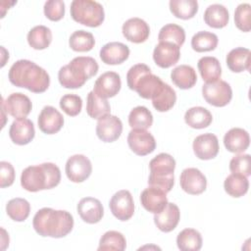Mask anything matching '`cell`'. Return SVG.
Here are the masks:
<instances>
[{
	"label": "cell",
	"mask_w": 251,
	"mask_h": 251,
	"mask_svg": "<svg viewBox=\"0 0 251 251\" xmlns=\"http://www.w3.org/2000/svg\"><path fill=\"white\" fill-rule=\"evenodd\" d=\"M9 80L17 87H24L34 93H42L50 84L48 73L29 60H19L9 70Z\"/></svg>",
	"instance_id": "6da1fadb"
},
{
	"label": "cell",
	"mask_w": 251,
	"mask_h": 251,
	"mask_svg": "<svg viewBox=\"0 0 251 251\" xmlns=\"http://www.w3.org/2000/svg\"><path fill=\"white\" fill-rule=\"evenodd\" d=\"M34 230L41 236L61 238L68 235L74 227V218L65 210L42 208L32 220Z\"/></svg>",
	"instance_id": "7a4b0ae2"
},
{
	"label": "cell",
	"mask_w": 251,
	"mask_h": 251,
	"mask_svg": "<svg viewBox=\"0 0 251 251\" xmlns=\"http://www.w3.org/2000/svg\"><path fill=\"white\" fill-rule=\"evenodd\" d=\"M98 69L99 66L92 57L78 56L59 70L58 79L65 88H79L97 74Z\"/></svg>",
	"instance_id": "3957f363"
},
{
	"label": "cell",
	"mask_w": 251,
	"mask_h": 251,
	"mask_svg": "<svg viewBox=\"0 0 251 251\" xmlns=\"http://www.w3.org/2000/svg\"><path fill=\"white\" fill-rule=\"evenodd\" d=\"M60 169L53 163L29 166L22 172L21 176V185L29 192L54 188L60 183Z\"/></svg>",
	"instance_id": "277c9868"
},
{
	"label": "cell",
	"mask_w": 251,
	"mask_h": 251,
	"mask_svg": "<svg viewBox=\"0 0 251 251\" xmlns=\"http://www.w3.org/2000/svg\"><path fill=\"white\" fill-rule=\"evenodd\" d=\"M126 82L129 89L134 90L144 99L154 98L164 86V81L151 73L145 64L132 66L126 74Z\"/></svg>",
	"instance_id": "5b68a950"
},
{
	"label": "cell",
	"mask_w": 251,
	"mask_h": 251,
	"mask_svg": "<svg viewBox=\"0 0 251 251\" xmlns=\"http://www.w3.org/2000/svg\"><path fill=\"white\" fill-rule=\"evenodd\" d=\"M149 169V186L160 188L166 193L170 192L175 183L176 160L168 153H160L150 161Z\"/></svg>",
	"instance_id": "8992f818"
},
{
	"label": "cell",
	"mask_w": 251,
	"mask_h": 251,
	"mask_svg": "<svg viewBox=\"0 0 251 251\" xmlns=\"http://www.w3.org/2000/svg\"><path fill=\"white\" fill-rule=\"evenodd\" d=\"M70 12L75 22L90 27L99 26L105 19L103 6L92 0H74Z\"/></svg>",
	"instance_id": "52a82bcc"
},
{
	"label": "cell",
	"mask_w": 251,
	"mask_h": 251,
	"mask_svg": "<svg viewBox=\"0 0 251 251\" xmlns=\"http://www.w3.org/2000/svg\"><path fill=\"white\" fill-rule=\"evenodd\" d=\"M202 95L207 103L215 107H224L227 105L232 98L230 85L222 79L212 82H206L202 86Z\"/></svg>",
	"instance_id": "ba28073f"
},
{
	"label": "cell",
	"mask_w": 251,
	"mask_h": 251,
	"mask_svg": "<svg viewBox=\"0 0 251 251\" xmlns=\"http://www.w3.org/2000/svg\"><path fill=\"white\" fill-rule=\"evenodd\" d=\"M112 214L120 221L126 222L134 214V202L131 193L123 189L116 192L109 203Z\"/></svg>",
	"instance_id": "9c48e42d"
},
{
	"label": "cell",
	"mask_w": 251,
	"mask_h": 251,
	"mask_svg": "<svg viewBox=\"0 0 251 251\" xmlns=\"http://www.w3.org/2000/svg\"><path fill=\"white\" fill-rule=\"evenodd\" d=\"M65 171L71 181L82 182L90 176L92 173V165L86 156L75 154L68 159Z\"/></svg>",
	"instance_id": "30bf717a"
},
{
	"label": "cell",
	"mask_w": 251,
	"mask_h": 251,
	"mask_svg": "<svg viewBox=\"0 0 251 251\" xmlns=\"http://www.w3.org/2000/svg\"><path fill=\"white\" fill-rule=\"evenodd\" d=\"M127 144L131 151L138 156L152 153L156 148L154 136L146 129L132 128L127 135Z\"/></svg>",
	"instance_id": "8fae6325"
},
{
	"label": "cell",
	"mask_w": 251,
	"mask_h": 251,
	"mask_svg": "<svg viewBox=\"0 0 251 251\" xmlns=\"http://www.w3.org/2000/svg\"><path fill=\"white\" fill-rule=\"evenodd\" d=\"M1 105L7 114L16 119L25 118L32 109L30 99L21 92L12 93L5 100L2 98Z\"/></svg>",
	"instance_id": "7c38bea8"
},
{
	"label": "cell",
	"mask_w": 251,
	"mask_h": 251,
	"mask_svg": "<svg viewBox=\"0 0 251 251\" xmlns=\"http://www.w3.org/2000/svg\"><path fill=\"white\" fill-rule=\"evenodd\" d=\"M122 121L111 114L98 119L96 125V134L98 138L104 142H114L122 134Z\"/></svg>",
	"instance_id": "4fadbf2b"
},
{
	"label": "cell",
	"mask_w": 251,
	"mask_h": 251,
	"mask_svg": "<svg viewBox=\"0 0 251 251\" xmlns=\"http://www.w3.org/2000/svg\"><path fill=\"white\" fill-rule=\"evenodd\" d=\"M180 187L191 195L203 193L207 187L206 176L196 168L184 169L179 177Z\"/></svg>",
	"instance_id": "5bb4252c"
},
{
	"label": "cell",
	"mask_w": 251,
	"mask_h": 251,
	"mask_svg": "<svg viewBox=\"0 0 251 251\" xmlns=\"http://www.w3.org/2000/svg\"><path fill=\"white\" fill-rule=\"evenodd\" d=\"M121 86L120 75L115 72H106L95 80L93 91L99 97L107 99L116 96L121 90Z\"/></svg>",
	"instance_id": "9a60e30c"
},
{
	"label": "cell",
	"mask_w": 251,
	"mask_h": 251,
	"mask_svg": "<svg viewBox=\"0 0 251 251\" xmlns=\"http://www.w3.org/2000/svg\"><path fill=\"white\" fill-rule=\"evenodd\" d=\"M180 58V47L171 42H159L153 51V60L157 66L167 69L176 64Z\"/></svg>",
	"instance_id": "2e32d148"
},
{
	"label": "cell",
	"mask_w": 251,
	"mask_h": 251,
	"mask_svg": "<svg viewBox=\"0 0 251 251\" xmlns=\"http://www.w3.org/2000/svg\"><path fill=\"white\" fill-rule=\"evenodd\" d=\"M193 151L197 158L201 160L214 159L219 153V140L213 133L200 134L193 140Z\"/></svg>",
	"instance_id": "e0dca14e"
},
{
	"label": "cell",
	"mask_w": 251,
	"mask_h": 251,
	"mask_svg": "<svg viewBox=\"0 0 251 251\" xmlns=\"http://www.w3.org/2000/svg\"><path fill=\"white\" fill-rule=\"evenodd\" d=\"M39 129L46 134L57 133L64 126V117L53 106H45L37 120Z\"/></svg>",
	"instance_id": "ac0fdd59"
},
{
	"label": "cell",
	"mask_w": 251,
	"mask_h": 251,
	"mask_svg": "<svg viewBox=\"0 0 251 251\" xmlns=\"http://www.w3.org/2000/svg\"><path fill=\"white\" fill-rule=\"evenodd\" d=\"M122 31L126 39L133 43H142L150 34L148 24L140 18H130L123 25Z\"/></svg>",
	"instance_id": "d6986e66"
},
{
	"label": "cell",
	"mask_w": 251,
	"mask_h": 251,
	"mask_svg": "<svg viewBox=\"0 0 251 251\" xmlns=\"http://www.w3.org/2000/svg\"><path fill=\"white\" fill-rule=\"evenodd\" d=\"M34 125L26 118L15 120L9 129L11 140L18 145H25L29 143L34 138Z\"/></svg>",
	"instance_id": "ffe728a7"
},
{
	"label": "cell",
	"mask_w": 251,
	"mask_h": 251,
	"mask_svg": "<svg viewBox=\"0 0 251 251\" xmlns=\"http://www.w3.org/2000/svg\"><path fill=\"white\" fill-rule=\"evenodd\" d=\"M77 213L81 220L87 224H96L100 222L104 215V208L101 202L93 197L82 198L77 206Z\"/></svg>",
	"instance_id": "44dd1931"
},
{
	"label": "cell",
	"mask_w": 251,
	"mask_h": 251,
	"mask_svg": "<svg viewBox=\"0 0 251 251\" xmlns=\"http://www.w3.org/2000/svg\"><path fill=\"white\" fill-rule=\"evenodd\" d=\"M167 193L160 188L149 186L140 194V202L143 208L153 214L161 212L168 204Z\"/></svg>",
	"instance_id": "7402d4cb"
},
{
	"label": "cell",
	"mask_w": 251,
	"mask_h": 251,
	"mask_svg": "<svg viewBox=\"0 0 251 251\" xmlns=\"http://www.w3.org/2000/svg\"><path fill=\"white\" fill-rule=\"evenodd\" d=\"M180 219V212L175 203H169L159 213L154 215V223L156 226L163 232L174 230Z\"/></svg>",
	"instance_id": "603a6c76"
},
{
	"label": "cell",
	"mask_w": 251,
	"mask_h": 251,
	"mask_svg": "<svg viewBox=\"0 0 251 251\" xmlns=\"http://www.w3.org/2000/svg\"><path fill=\"white\" fill-rule=\"evenodd\" d=\"M100 59L107 65H119L127 60L129 48L122 42H109L100 50Z\"/></svg>",
	"instance_id": "cb8c5ba5"
},
{
	"label": "cell",
	"mask_w": 251,
	"mask_h": 251,
	"mask_svg": "<svg viewBox=\"0 0 251 251\" xmlns=\"http://www.w3.org/2000/svg\"><path fill=\"white\" fill-rule=\"evenodd\" d=\"M224 144L231 153L244 152L250 144L249 133L240 127L230 128L224 136Z\"/></svg>",
	"instance_id": "d4e9b609"
},
{
	"label": "cell",
	"mask_w": 251,
	"mask_h": 251,
	"mask_svg": "<svg viewBox=\"0 0 251 251\" xmlns=\"http://www.w3.org/2000/svg\"><path fill=\"white\" fill-rule=\"evenodd\" d=\"M251 52L248 48L237 47L228 52L226 58L227 68L233 73H241L250 70Z\"/></svg>",
	"instance_id": "484cf974"
},
{
	"label": "cell",
	"mask_w": 251,
	"mask_h": 251,
	"mask_svg": "<svg viewBox=\"0 0 251 251\" xmlns=\"http://www.w3.org/2000/svg\"><path fill=\"white\" fill-rule=\"evenodd\" d=\"M171 79L178 88L189 89L195 85L197 75L191 66L179 65L172 71Z\"/></svg>",
	"instance_id": "4316f807"
},
{
	"label": "cell",
	"mask_w": 251,
	"mask_h": 251,
	"mask_svg": "<svg viewBox=\"0 0 251 251\" xmlns=\"http://www.w3.org/2000/svg\"><path fill=\"white\" fill-rule=\"evenodd\" d=\"M229 14L227 9L221 4H212L204 12L205 23L213 28H222L228 24Z\"/></svg>",
	"instance_id": "83f0119b"
},
{
	"label": "cell",
	"mask_w": 251,
	"mask_h": 251,
	"mask_svg": "<svg viewBox=\"0 0 251 251\" xmlns=\"http://www.w3.org/2000/svg\"><path fill=\"white\" fill-rule=\"evenodd\" d=\"M184 121L192 128L201 129L209 126L213 121V116L204 107H192L184 114Z\"/></svg>",
	"instance_id": "f1b7e54d"
},
{
	"label": "cell",
	"mask_w": 251,
	"mask_h": 251,
	"mask_svg": "<svg viewBox=\"0 0 251 251\" xmlns=\"http://www.w3.org/2000/svg\"><path fill=\"white\" fill-rule=\"evenodd\" d=\"M197 67L203 80L206 82L216 81L222 75L221 64L216 57L205 56L200 58Z\"/></svg>",
	"instance_id": "f546056e"
},
{
	"label": "cell",
	"mask_w": 251,
	"mask_h": 251,
	"mask_svg": "<svg viewBox=\"0 0 251 251\" xmlns=\"http://www.w3.org/2000/svg\"><path fill=\"white\" fill-rule=\"evenodd\" d=\"M176 244L181 251H198L202 247V236L194 228H184L177 234Z\"/></svg>",
	"instance_id": "4dcf8cb0"
},
{
	"label": "cell",
	"mask_w": 251,
	"mask_h": 251,
	"mask_svg": "<svg viewBox=\"0 0 251 251\" xmlns=\"http://www.w3.org/2000/svg\"><path fill=\"white\" fill-rule=\"evenodd\" d=\"M52 41V31L45 25H36L27 33V42L35 50L46 49Z\"/></svg>",
	"instance_id": "1f68e13d"
},
{
	"label": "cell",
	"mask_w": 251,
	"mask_h": 251,
	"mask_svg": "<svg viewBox=\"0 0 251 251\" xmlns=\"http://www.w3.org/2000/svg\"><path fill=\"white\" fill-rule=\"evenodd\" d=\"M111 112V107L107 99L99 97L93 90L87 94L86 113L92 119H100Z\"/></svg>",
	"instance_id": "d6a6232c"
},
{
	"label": "cell",
	"mask_w": 251,
	"mask_h": 251,
	"mask_svg": "<svg viewBox=\"0 0 251 251\" xmlns=\"http://www.w3.org/2000/svg\"><path fill=\"white\" fill-rule=\"evenodd\" d=\"M224 188L228 195L238 198L247 193L249 181L244 176L231 174L225 179Z\"/></svg>",
	"instance_id": "836d02e7"
},
{
	"label": "cell",
	"mask_w": 251,
	"mask_h": 251,
	"mask_svg": "<svg viewBox=\"0 0 251 251\" xmlns=\"http://www.w3.org/2000/svg\"><path fill=\"white\" fill-rule=\"evenodd\" d=\"M169 5L172 14L181 20L193 18L198 11V2L196 0H171Z\"/></svg>",
	"instance_id": "e575fe53"
},
{
	"label": "cell",
	"mask_w": 251,
	"mask_h": 251,
	"mask_svg": "<svg viewBox=\"0 0 251 251\" xmlns=\"http://www.w3.org/2000/svg\"><path fill=\"white\" fill-rule=\"evenodd\" d=\"M69 45L75 52H87L94 47L95 39L91 32L79 29L71 34Z\"/></svg>",
	"instance_id": "d590c367"
},
{
	"label": "cell",
	"mask_w": 251,
	"mask_h": 251,
	"mask_svg": "<svg viewBox=\"0 0 251 251\" xmlns=\"http://www.w3.org/2000/svg\"><path fill=\"white\" fill-rule=\"evenodd\" d=\"M218 36L210 31L202 30L195 33L191 38V47L196 52H208L215 50L218 45Z\"/></svg>",
	"instance_id": "8d00e7d4"
},
{
	"label": "cell",
	"mask_w": 251,
	"mask_h": 251,
	"mask_svg": "<svg viewBox=\"0 0 251 251\" xmlns=\"http://www.w3.org/2000/svg\"><path fill=\"white\" fill-rule=\"evenodd\" d=\"M151 100L153 107L158 112H167L176 104V94L174 88H172L169 84L164 83V86L160 92Z\"/></svg>",
	"instance_id": "74e56055"
},
{
	"label": "cell",
	"mask_w": 251,
	"mask_h": 251,
	"mask_svg": "<svg viewBox=\"0 0 251 251\" xmlns=\"http://www.w3.org/2000/svg\"><path fill=\"white\" fill-rule=\"evenodd\" d=\"M158 40L159 42H171L180 47L185 40V31L176 24H168L160 29Z\"/></svg>",
	"instance_id": "f35d334b"
},
{
	"label": "cell",
	"mask_w": 251,
	"mask_h": 251,
	"mask_svg": "<svg viewBox=\"0 0 251 251\" xmlns=\"http://www.w3.org/2000/svg\"><path fill=\"white\" fill-rule=\"evenodd\" d=\"M7 215L15 222H24L30 212V204L24 198L11 199L6 205Z\"/></svg>",
	"instance_id": "ab89813d"
},
{
	"label": "cell",
	"mask_w": 251,
	"mask_h": 251,
	"mask_svg": "<svg viewBox=\"0 0 251 251\" xmlns=\"http://www.w3.org/2000/svg\"><path fill=\"white\" fill-rule=\"evenodd\" d=\"M153 124L152 113L144 106L133 108L128 115V125L131 128L147 129Z\"/></svg>",
	"instance_id": "60d3db41"
},
{
	"label": "cell",
	"mask_w": 251,
	"mask_h": 251,
	"mask_svg": "<svg viewBox=\"0 0 251 251\" xmlns=\"http://www.w3.org/2000/svg\"><path fill=\"white\" fill-rule=\"evenodd\" d=\"M126 247V240L123 233L117 230H109L105 232L99 241L98 250H116L124 251Z\"/></svg>",
	"instance_id": "b9f144b4"
},
{
	"label": "cell",
	"mask_w": 251,
	"mask_h": 251,
	"mask_svg": "<svg viewBox=\"0 0 251 251\" xmlns=\"http://www.w3.org/2000/svg\"><path fill=\"white\" fill-rule=\"evenodd\" d=\"M229 170L232 174L249 176L251 175V157L249 154H238L231 158Z\"/></svg>",
	"instance_id": "7bdbcfd3"
},
{
	"label": "cell",
	"mask_w": 251,
	"mask_h": 251,
	"mask_svg": "<svg viewBox=\"0 0 251 251\" xmlns=\"http://www.w3.org/2000/svg\"><path fill=\"white\" fill-rule=\"evenodd\" d=\"M60 108L68 116H77L82 108V100L76 94H65L60 99Z\"/></svg>",
	"instance_id": "ee69618b"
},
{
	"label": "cell",
	"mask_w": 251,
	"mask_h": 251,
	"mask_svg": "<svg viewBox=\"0 0 251 251\" xmlns=\"http://www.w3.org/2000/svg\"><path fill=\"white\" fill-rule=\"evenodd\" d=\"M250 17H251V6L248 3L239 4L234 12V23L238 29L248 32L250 31Z\"/></svg>",
	"instance_id": "f6af8a7d"
},
{
	"label": "cell",
	"mask_w": 251,
	"mask_h": 251,
	"mask_svg": "<svg viewBox=\"0 0 251 251\" xmlns=\"http://www.w3.org/2000/svg\"><path fill=\"white\" fill-rule=\"evenodd\" d=\"M43 9L46 18L53 22L60 21L65 15V3L62 0H48Z\"/></svg>",
	"instance_id": "bcb514c9"
},
{
	"label": "cell",
	"mask_w": 251,
	"mask_h": 251,
	"mask_svg": "<svg viewBox=\"0 0 251 251\" xmlns=\"http://www.w3.org/2000/svg\"><path fill=\"white\" fill-rule=\"evenodd\" d=\"M15 180V170L11 163L0 162V186L1 188L11 186Z\"/></svg>",
	"instance_id": "7dc6e473"
}]
</instances>
